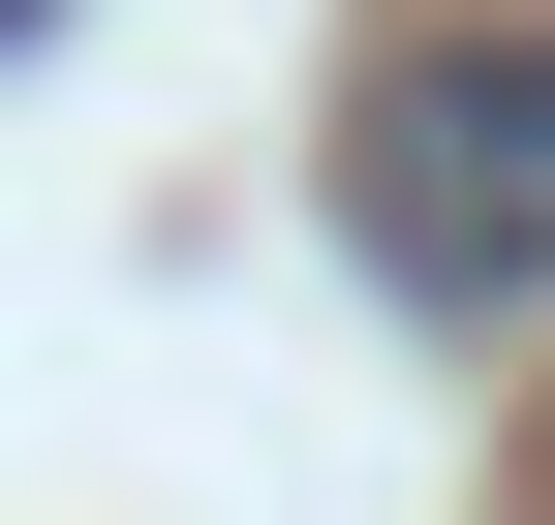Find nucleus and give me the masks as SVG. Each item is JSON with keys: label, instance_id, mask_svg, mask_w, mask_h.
<instances>
[{"label": "nucleus", "instance_id": "1", "mask_svg": "<svg viewBox=\"0 0 555 525\" xmlns=\"http://www.w3.org/2000/svg\"><path fill=\"white\" fill-rule=\"evenodd\" d=\"M339 247H371L433 341L555 309V31H433V62H371V124H339Z\"/></svg>", "mask_w": 555, "mask_h": 525}]
</instances>
